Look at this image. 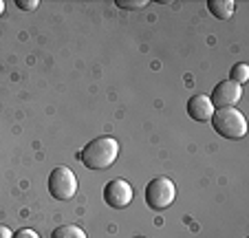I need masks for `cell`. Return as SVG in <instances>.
Returning a JSON list of instances; mask_svg holds the SVG:
<instances>
[{"mask_svg":"<svg viewBox=\"0 0 249 238\" xmlns=\"http://www.w3.org/2000/svg\"><path fill=\"white\" fill-rule=\"evenodd\" d=\"M119 154V144L115 137H97L90 144L84 146L80 152L82 164L90 170H106L115 164Z\"/></svg>","mask_w":249,"mask_h":238,"instance_id":"cell-1","label":"cell"},{"mask_svg":"<svg viewBox=\"0 0 249 238\" xmlns=\"http://www.w3.org/2000/svg\"><path fill=\"white\" fill-rule=\"evenodd\" d=\"M210 122L214 126V132L225 139H243L247 135V119L236 108H218L214 110Z\"/></svg>","mask_w":249,"mask_h":238,"instance_id":"cell-2","label":"cell"},{"mask_svg":"<svg viewBox=\"0 0 249 238\" xmlns=\"http://www.w3.org/2000/svg\"><path fill=\"white\" fill-rule=\"evenodd\" d=\"M177 199V185L168 177H157L146 185V203L150 210H165Z\"/></svg>","mask_w":249,"mask_h":238,"instance_id":"cell-3","label":"cell"},{"mask_svg":"<svg viewBox=\"0 0 249 238\" xmlns=\"http://www.w3.org/2000/svg\"><path fill=\"white\" fill-rule=\"evenodd\" d=\"M49 192L57 201H71L77 192V177L66 165H57L49 174Z\"/></svg>","mask_w":249,"mask_h":238,"instance_id":"cell-4","label":"cell"},{"mask_svg":"<svg viewBox=\"0 0 249 238\" xmlns=\"http://www.w3.org/2000/svg\"><path fill=\"white\" fill-rule=\"evenodd\" d=\"M104 201L115 210H124L132 203V185L124 179H113L104 187Z\"/></svg>","mask_w":249,"mask_h":238,"instance_id":"cell-5","label":"cell"},{"mask_svg":"<svg viewBox=\"0 0 249 238\" xmlns=\"http://www.w3.org/2000/svg\"><path fill=\"white\" fill-rule=\"evenodd\" d=\"M240 97H243V86L234 84L231 79H225V82L214 86V91L210 95V102L214 106V110H218V108H231Z\"/></svg>","mask_w":249,"mask_h":238,"instance_id":"cell-6","label":"cell"},{"mask_svg":"<svg viewBox=\"0 0 249 238\" xmlns=\"http://www.w3.org/2000/svg\"><path fill=\"white\" fill-rule=\"evenodd\" d=\"M188 115L194 122H210L214 115V106L210 102V95H194L188 102Z\"/></svg>","mask_w":249,"mask_h":238,"instance_id":"cell-7","label":"cell"},{"mask_svg":"<svg viewBox=\"0 0 249 238\" xmlns=\"http://www.w3.org/2000/svg\"><path fill=\"white\" fill-rule=\"evenodd\" d=\"M207 9L221 20H230L236 11V2L234 0H207Z\"/></svg>","mask_w":249,"mask_h":238,"instance_id":"cell-8","label":"cell"},{"mask_svg":"<svg viewBox=\"0 0 249 238\" xmlns=\"http://www.w3.org/2000/svg\"><path fill=\"white\" fill-rule=\"evenodd\" d=\"M51 238H86V232L77 225H60L53 229Z\"/></svg>","mask_w":249,"mask_h":238,"instance_id":"cell-9","label":"cell"},{"mask_svg":"<svg viewBox=\"0 0 249 238\" xmlns=\"http://www.w3.org/2000/svg\"><path fill=\"white\" fill-rule=\"evenodd\" d=\"M230 79L234 82V84L243 86L245 82L249 79V66L245 64V62H238V64H234V66H231V71H230Z\"/></svg>","mask_w":249,"mask_h":238,"instance_id":"cell-10","label":"cell"},{"mask_svg":"<svg viewBox=\"0 0 249 238\" xmlns=\"http://www.w3.org/2000/svg\"><path fill=\"white\" fill-rule=\"evenodd\" d=\"M119 9H143L148 7V0H115Z\"/></svg>","mask_w":249,"mask_h":238,"instance_id":"cell-11","label":"cell"},{"mask_svg":"<svg viewBox=\"0 0 249 238\" xmlns=\"http://www.w3.org/2000/svg\"><path fill=\"white\" fill-rule=\"evenodd\" d=\"M38 0H16V7H20V9L24 11H31V9H38Z\"/></svg>","mask_w":249,"mask_h":238,"instance_id":"cell-12","label":"cell"},{"mask_svg":"<svg viewBox=\"0 0 249 238\" xmlns=\"http://www.w3.org/2000/svg\"><path fill=\"white\" fill-rule=\"evenodd\" d=\"M14 238H40L38 232H33V229L24 227V229H18V232L14 234Z\"/></svg>","mask_w":249,"mask_h":238,"instance_id":"cell-13","label":"cell"},{"mask_svg":"<svg viewBox=\"0 0 249 238\" xmlns=\"http://www.w3.org/2000/svg\"><path fill=\"white\" fill-rule=\"evenodd\" d=\"M0 238H14V234H11V229L7 225H0Z\"/></svg>","mask_w":249,"mask_h":238,"instance_id":"cell-14","label":"cell"},{"mask_svg":"<svg viewBox=\"0 0 249 238\" xmlns=\"http://www.w3.org/2000/svg\"><path fill=\"white\" fill-rule=\"evenodd\" d=\"M5 7H7V5H5V0H0V16L5 14Z\"/></svg>","mask_w":249,"mask_h":238,"instance_id":"cell-15","label":"cell"},{"mask_svg":"<svg viewBox=\"0 0 249 238\" xmlns=\"http://www.w3.org/2000/svg\"><path fill=\"white\" fill-rule=\"evenodd\" d=\"M135 238H143V236H135Z\"/></svg>","mask_w":249,"mask_h":238,"instance_id":"cell-16","label":"cell"}]
</instances>
